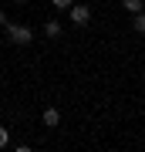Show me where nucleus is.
I'll use <instances>...</instances> for the list:
<instances>
[{"label": "nucleus", "mask_w": 145, "mask_h": 152, "mask_svg": "<svg viewBox=\"0 0 145 152\" xmlns=\"http://www.w3.org/2000/svg\"><path fill=\"white\" fill-rule=\"evenodd\" d=\"M4 27H7V41L17 44V48H27V44L34 41V31L24 27V24H4Z\"/></svg>", "instance_id": "1"}, {"label": "nucleus", "mask_w": 145, "mask_h": 152, "mask_svg": "<svg viewBox=\"0 0 145 152\" xmlns=\"http://www.w3.org/2000/svg\"><path fill=\"white\" fill-rule=\"evenodd\" d=\"M68 17H71L74 27H85V24L91 20V7H88V4H71L68 7Z\"/></svg>", "instance_id": "2"}, {"label": "nucleus", "mask_w": 145, "mask_h": 152, "mask_svg": "<svg viewBox=\"0 0 145 152\" xmlns=\"http://www.w3.org/2000/svg\"><path fill=\"white\" fill-rule=\"evenodd\" d=\"M41 122H44V129H58V125H61V112L58 108H44Z\"/></svg>", "instance_id": "3"}, {"label": "nucleus", "mask_w": 145, "mask_h": 152, "mask_svg": "<svg viewBox=\"0 0 145 152\" xmlns=\"http://www.w3.org/2000/svg\"><path fill=\"white\" fill-rule=\"evenodd\" d=\"M44 34H47V37H58V34H61V24L58 20H44Z\"/></svg>", "instance_id": "4"}, {"label": "nucleus", "mask_w": 145, "mask_h": 152, "mask_svg": "<svg viewBox=\"0 0 145 152\" xmlns=\"http://www.w3.org/2000/svg\"><path fill=\"white\" fill-rule=\"evenodd\" d=\"M132 27L138 31V34H145V14H142V10H138V14L132 17Z\"/></svg>", "instance_id": "5"}, {"label": "nucleus", "mask_w": 145, "mask_h": 152, "mask_svg": "<svg viewBox=\"0 0 145 152\" xmlns=\"http://www.w3.org/2000/svg\"><path fill=\"white\" fill-rule=\"evenodd\" d=\"M122 4H125V10H132V14H138V10H142V4H145V0H122Z\"/></svg>", "instance_id": "6"}, {"label": "nucleus", "mask_w": 145, "mask_h": 152, "mask_svg": "<svg viewBox=\"0 0 145 152\" xmlns=\"http://www.w3.org/2000/svg\"><path fill=\"white\" fill-rule=\"evenodd\" d=\"M7 142H10V132H7V129H4V125H0V149H4V145H7Z\"/></svg>", "instance_id": "7"}, {"label": "nucleus", "mask_w": 145, "mask_h": 152, "mask_svg": "<svg viewBox=\"0 0 145 152\" xmlns=\"http://www.w3.org/2000/svg\"><path fill=\"white\" fill-rule=\"evenodd\" d=\"M51 4H54V7H61V10H68V7L74 4V0H51Z\"/></svg>", "instance_id": "8"}, {"label": "nucleus", "mask_w": 145, "mask_h": 152, "mask_svg": "<svg viewBox=\"0 0 145 152\" xmlns=\"http://www.w3.org/2000/svg\"><path fill=\"white\" fill-rule=\"evenodd\" d=\"M0 24H7V14H4V10H0Z\"/></svg>", "instance_id": "9"}, {"label": "nucleus", "mask_w": 145, "mask_h": 152, "mask_svg": "<svg viewBox=\"0 0 145 152\" xmlns=\"http://www.w3.org/2000/svg\"><path fill=\"white\" fill-rule=\"evenodd\" d=\"M17 4H27V0H17Z\"/></svg>", "instance_id": "10"}]
</instances>
